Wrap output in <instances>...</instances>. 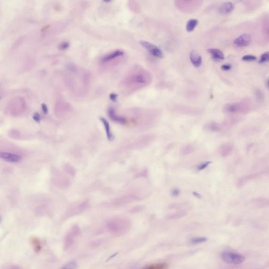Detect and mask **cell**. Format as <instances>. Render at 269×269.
Wrapping results in <instances>:
<instances>
[{
  "label": "cell",
  "instance_id": "4",
  "mask_svg": "<svg viewBox=\"0 0 269 269\" xmlns=\"http://www.w3.org/2000/svg\"><path fill=\"white\" fill-rule=\"evenodd\" d=\"M80 233L81 230L78 225L75 224L71 227L64 237L63 246L64 250H68L73 246L76 240L80 237Z\"/></svg>",
  "mask_w": 269,
  "mask_h": 269
},
{
  "label": "cell",
  "instance_id": "8",
  "mask_svg": "<svg viewBox=\"0 0 269 269\" xmlns=\"http://www.w3.org/2000/svg\"><path fill=\"white\" fill-rule=\"evenodd\" d=\"M71 111V106L68 103L60 99L56 101L54 106V113L56 116L64 117Z\"/></svg>",
  "mask_w": 269,
  "mask_h": 269
},
{
  "label": "cell",
  "instance_id": "24",
  "mask_svg": "<svg viewBox=\"0 0 269 269\" xmlns=\"http://www.w3.org/2000/svg\"><path fill=\"white\" fill-rule=\"evenodd\" d=\"M77 263L74 261H71L63 265L59 269H76Z\"/></svg>",
  "mask_w": 269,
  "mask_h": 269
},
{
  "label": "cell",
  "instance_id": "21",
  "mask_svg": "<svg viewBox=\"0 0 269 269\" xmlns=\"http://www.w3.org/2000/svg\"><path fill=\"white\" fill-rule=\"evenodd\" d=\"M195 150V147L193 145L189 144L184 146L181 149L180 153L183 155L187 156L193 153Z\"/></svg>",
  "mask_w": 269,
  "mask_h": 269
},
{
  "label": "cell",
  "instance_id": "23",
  "mask_svg": "<svg viewBox=\"0 0 269 269\" xmlns=\"http://www.w3.org/2000/svg\"><path fill=\"white\" fill-rule=\"evenodd\" d=\"M198 21L197 19H190L189 21H188L186 26V29L187 31L190 32L193 31L195 29L197 25H198Z\"/></svg>",
  "mask_w": 269,
  "mask_h": 269
},
{
  "label": "cell",
  "instance_id": "12",
  "mask_svg": "<svg viewBox=\"0 0 269 269\" xmlns=\"http://www.w3.org/2000/svg\"><path fill=\"white\" fill-rule=\"evenodd\" d=\"M0 157L5 162L13 163L19 162L21 159V157L19 155L8 152H1Z\"/></svg>",
  "mask_w": 269,
  "mask_h": 269
},
{
  "label": "cell",
  "instance_id": "35",
  "mask_svg": "<svg viewBox=\"0 0 269 269\" xmlns=\"http://www.w3.org/2000/svg\"><path fill=\"white\" fill-rule=\"evenodd\" d=\"M211 163V162H204V163L198 166V170H199V171L204 170V169H206Z\"/></svg>",
  "mask_w": 269,
  "mask_h": 269
},
{
  "label": "cell",
  "instance_id": "17",
  "mask_svg": "<svg viewBox=\"0 0 269 269\" xmlns=\"http://www.w3.org/2000/svg\"><path fill=\"white\" fill-rule=\"evenodd\" d=\"M234 4L230 2H225L222 4L219 8V12L222 15L228 14L234 9Z\"/></svg>",
  "mask_w": 269,
  "mask_h": 269
},
{
  "label": "cell",
  "instance_id": "13",
  "mask_svg": "<svg viewBox=\"0 0 269 269\" xmlns=\"http://www.w3.org/2000/svg\"><path fill=\"white\" fill-rule=\"evenodd\" d=\"M108 114L110 118L114 122H117L118 123L122 125H125L128 122L125 118L118 115L116 113L115 109L113 108H110L108 109Z\"/></svg>",
  "mask_w": 269,
  "mask_h": 269
},
{
  "label": "cell",
  "instance_id": "29",
  "mask_svg": "<svg viewBox=\"0 0 269 269\" xmlns=\"http://www.w3.org/2000/svg\"><path fill=\"white\" fill-rule=\"evenodd\" d=\"M207 128L208 130L211 131H218L220 129V127L219 126L218 124H216L215 122H212L208 124Z\"/></svg>",
  "mask_w": 269,
  "mask_h": 269
},
{
  "label": "cell",
  "instance_id": "41",
  "mask_svg": "<svg viewBox=\"0 0 269 269\" xmlns=\"http://www.w3.org/2000/svg\"><path fill=\"white\" fill-rule=\"evenodd\" d=\"M179 193H180V191L178 189H174V190L172 192V195L174 197L178 196L179 195Z\"/></svg>",
  "mask_w": 269,
  "mask_h": 269
},
{
  "label": "cell",
  "instance_id": "27",
  "mask_svg": "<svg viewBox=\"0 0 269 269\" xmlns=\"http://www.w3.org/2000/svg\"><path fill=\"white\" fill-rule=\"evenodd\" d=\"M207 240V239L204 237H193L189 240V243L192 244L202 243L205 242Z\"/></svg>",
  "mask_w": 269,
  "mask_h": 269
},
{
  "label": "cell",
  "instance_id": "28",
  "mask_svg": "<svg viewBox=\"0 0 269 269\" xmlns=\"http://www.w3.org/2000/svg\"><path fill=\"white\" fill-rule=\"evenodd\" d=\"M9 136L11 138L14 139H20L21 138L20 133L17 130L12 129L9 131Z\"/></svg>",
  "mask_w": 269,
  "mask_h": 269
},
{
  "label": "cell",
  "instance_id": "22",
  "mask_svg": "<svg viewBox=\"0 0 269 269\" xmlns=\"http://www.w3.org/2000/svg\"><path fill=\"white\" fill-rule=\"evenodd\" d=\"M168 268V264L162 262L148 265L144 267L143 269H167Z\"/></svg>",
  "mask_w": 269,
  "mask_h": 269
},
{
  "label": "cell",
  "instance_id": "1",
  "mask_svg": "<svg viewBox=\"0 0 269 269\" xmlns=\"http://www.w3.org/2000/svg\"><path fill=\"white\" fill-rule=\"evenodd\" d=\"M70 74L66 76V85L69 91L78 96H83L88 92L90 75L87 71H80L77 67L70 65L67 67Z\"/></svg>",
  "mask_w": 269,
  "mask_h": 269
},
{
  "label": "cell",
  "instance_id": "34",
  "mask_svg": "<svg viewBox=\"0 0 269 269\" xmlns=\"http://www.w3.org/2000/svg\"><path fill=\"white\" fill-rule=\"evenodd\" d=\"M65 171L68 172L69 174H74L75 173V170L74 169L73 167L71 166H69L68 165H66L65 167Z\"/></svg>",
  "mask_w": 269,
  "mask_h": 269
},
{
  "label": "cell",
  "instance_id": "32",
  "mask_svg": "<svg viewBox=\"0 0 269 269\" xmlns=\"http://www.w3.org/2000/svg\"><path fill=\"white\" fill-rule=\"evenodd\" d=\"M242 60L244 61H253L256 59V57L252 55H246L242 57Z\"/></svg>",
  "mask_w": 269,
  "mask_h": 269
},
{
  "label": "cell",
  "instance_id": "9",
  "mask_svg": "<svg viewBox=\"0 0 269 269\" xmlns=\"http://www.w3.org/2000/svg\"><path fill=\"white\" fill-rule=\"evenodd\" d=\"M139 43L146 50H147L152 55L159 59L164 58V53L162 52V51L158 46L144 40H141Z\"/></svg>",
  "mask_w": 269,
  "mask_h": 269
},
{
  "label": "cell",
  "instance_id": "25",
  "mask_svg": "<svg viewBox=\"0 0 269 269\" xmlns=\"http://www.w3.org/2000/svg\"><path fill=\"white\" fill-rule=\"evenodd\" d=\"M232 150L231 146L228 144L223 145L220 148V153L222 156H225L228 155Z\"/></svg>",
  "mask_w": 269,
  "mask_h": 269
},
{
  "label": "cell",
  "instance_id": "42",
  "mask_svg": "<svg viewBox=\"0 0 269 269\" xmlns=\"http://www.w3.org/2000/svg\"><path fill=\"white\" fill-rule=\"evenodd\" d=\"M147 170H144L143 171H141V172L140 173V174H137L138 177H145L146 175H147Z\"/></svg>",
  "mask_w": 269,
  "mask_h": 269
},
{
  "label": "cell",
  "instance_id": "7",
  "mask_svg": "<svg viewBox=\"0 0 269 269\" xmlns=\"http://www.w3.org/2000/svg\"><path fill=\"white\" fill-rule=\"evenodd\" d=\"M221 258L224 262L230 264H240L245 260V258L241 254L232 252H223Z\"/></svg>",
  "mask_w": 269,
  "mask_h": 269
},
{
  "label": "cell",
  "instance_id": "36",
  "mask_svg": "<svg viewBox=\"0 0 269 269\" xmlns=\"http://www.w3.org/2000/svg\"><path fill=\"white\" fill-rule=\"evenodd\" d=\"M33 119L36 122H40L41 121V116L39 113H35L33 114Z\"/></svg>",
  "mask_w": 269,
  "mask_h": 269
},
{
  "label": "cell",
  "instance_id": "2",
  "mask_svg": "<svg viewBox=\"0 0 269 269\" xmlns=\"http://www.w3.org/2000/svg\"><path fill=\"white\" fill-rule=\"evenodd\" d=\"M27 109V104L25 99L23 97L15 96L8 101L5 111L8 115L17 117L23 115Z\"/></svg>",
  "mask_w": 269,
  "mask_h": 269
},
{
  "label": "cell",
  "instance_id": "15",
  "mask_svg": "<svg viewBox=\"0 0 269 269\" xmlns=\"http://www.w3.org/2000/svg\"><path fill=\"white\" fill-rule=\"evenodd\" d=\"M88 207H89V203L88 202H83L82 204H80V205L77 206L76 208H74L73 210L68 213L67 216H71L76 214H80V213L86 211Z\"/></svg>",
  "mask_w": 269,
  "mask_h": 269
},
{
  "label": "cell",
  "instance_id": "14",
  "mask_svg": "<svg viewBox=\"0 0 269 269\" xmlns=\"http://www.w3.org/2000/svg\"><path fill=\"white\" fill-rule=\"evenodd\" d=\"M190 59L192 65L196 68H199L201 66L202 59L201 55L197 52L193 50L190 52Z\"/></svg>",
  "mask_w": 269,
  "mask_h": 269
},
{
  "label": "cell",
  "instance_id": "38",
  "mask_svg": "<svg viewBox=\"0 0 269 269\" xmlns=\"http://www.w3.org/2000/svg\"><path fill=\"white\" fill-rule=\"evenodd\" d=\"M109 98L111 101H116L117 99L118 95L116 94L115 93H111L109 95Z\"/></svg>",
  "mask_w": 269,
  "mask_h": 269
},
{
  "label": "cell",
  "instance_id": "18",
  "mask_svg": "<svg viewBox=\"0 0 269 269\" xmlns=\"http://www.w3.org/2000/svg\"><path fill=\"white\" fill-rule=\"evenodd\" d=\"M100 120L101 122L103 123V125L104 126L105 128V131L107 136V138L108 140L109 141H113L114 139V136H113V133L111 132V129L110 127L109 122L107 121V120L104 117L100 118Z\"/></svg>",
  "mask_w": 269,
  "mask_h": 269
},
{
  "label": "cell",
  "instance_id": "33",
  "mask_svg": "<svg viewBox=\"0 0 269 269\" xmlns=\"http://www.w3.org/2000/svg\"><path fill=\"white\" fill-rule=\"evenodd\" d=\"M69 46V44L68 42H63L59 44V48L61 50H66L68 48Z\"/></svg>",
  "mask_w": 269,
  "mask_h": 269
},
{
  "label": "cell",
  "instance_id": "6",
  "mask_svg": "<svg viewBox=\"0 0 269 269\" xmlns=\"http://www.w3.org/2000/svg\"><path fill=\"white\" fill-rule=\"evenodd\" d=\"M144 198V195L141 193L133 192L122 195L113 201V204L116 207L124 206L133 202L138 201Z\"/></svg>",
  "mask_w": 269,
  "mask_h": 269
},
{
  "label": "cell",
  "instance_id": "3",
  "mask_svg": "<svg viewBox=\"0 0 269 269\" xmlns=\"http://www.w3.org/2000/svg\"><path fill=\"white\" fill-rule=\"evenodd\" d=\"M106 226L107 230L111 234L121 235L128 230L130 223L127 219L116 217L108 221Z\"/></svg>",
  "mask_w": 269,
  "mask_h": 269
},
{
  "label": "cell",
  "instance_id": "11",
  "mask_svg": "<svg viewBox=\"0 0 269 269\" xmlns=\"http://www.w3.org/2000/svg\"><path fill=\"white\" fill-rule=\"evenodd\" d=\"M251 41V37L249 34L244 33L235 38L234 41V44L238 47H243L250 44Z\"/></svg>",
  "mask_w": 269,
  "mask_h": 269
},
{
  "label": "cell",
  "instance_id": "44",
  "mask_svg": "<svg viewBox=\"0 0 269 269\" xmlns=\"http://www.w3.org/2000/svg\"><path fill=\"white\" fill-rule=\"evenodd\" d=\"M267 86H268V87L269 88V79L267 81Z\"/></svg>",
  "mask_w": 269,
  "mask_h": 269
},
{
  "label": "cell",
  "instance_id": "37",
  "mask_svg": "<svg viewBox=\"0 0 269 269\" xmlns=\"http://www.w3.org/2000/svg\"><path fill=\"white\" fill-rule=\"evenodd\" d=\"M4 269H23L20 266L18 265H9L8 266L5 267Z\"/></svg>",
  "mask_w": 269,
  "mask_h": 269
},
{
  "label": "cell",
  "instance_id": "40",
  "mask_svg": "<svg viewBox=\"0 0 269 269\" xmlns=\"http://www.w3.org/2000/svg\"><path fill=\"white\" fill-rule=\"evenodd\" d=\"M41 107H42V111L45 114H47V113H48V108H47V105L46 104H42V105H41Z\"/></svg>",
  "mask_w": 269,
  "mask_h": 269
},
{
  "label": "cell",
  "instance_id": "16",
  "mask_svg": "<svg viewBox=\"0 0 269 269\" xmlns=\"http://www.w3.org/2000/svg\"><path fill=\"white\" fill-rule=\"evenodd\" d=\"M208 52L211 55L212 59L216 61H220L223 60L225 56L221 50L217 48H209L208 49Z\"/></svg>",
  "mask_w": 269,
  "mask_h": 269
},
{
  "label": "cell",
  "instance_id": "19",
  "mask_svg": "<svg viewBox=\"0 0 269 269\" xmlns=\"http://www.w3.org/2000/svg\"><path fill=\"white\" fill-rule=\"evenodd\" d=\"M241 108V106L238 103H232L226 105L225 110L229 113H237Z\"/></svg>",
  "mask_w": 269,
  "mask_h": 269
},
{
  "label": "cell",
  "instance_id": "43",
  "mask_svg": "<svg viewBox=\"0 0 269 269\" xmlns=\"http://www.w3.org/2000/svg\"><path fill=\"white\" fill-rule=\"evenodd\" d=\"M192 193H193V195H195L196 197L198 198H201V195L198 193V192H197L195 191V192H193Z\"/></svg>",
  "mask_w": 269,
  "mask_h": 269
},
{
  "label": "cell",
  "instance_id": "30",
  "mask_svg": "<svg viewBox=\"0 0 269 269\" xmlns=\"http://www.w3.org/2000/svg\"><path fill=\"white\" fill-rule=\"evenodd\" d=\"M258 62L261 64L269 62V52H267L262 54Z\"/></svg>",
  "mask_w": 269,
  "mask_h": 269
},
{
  "label": "cell",
  "instance_id": "31",
  "mask_svg": "<svg viewBox=\"0 0 269 269\" xmlns=\"http://www.w3.org/2000/svg\"><path fill=\"white\" fill-rule=\"evenodd\" d=\"M145 209V206L143 205H139V206H135L134 208H132L130 210V212L132 213H138V212L142 211Z\"/></svg>",
  "mask_w": 269,
  "mask_h": 269
},
{
  "label": "cell",
  "instance_id": "10",
  "mask_svg": "<svg viewBox=\"0 0 269 269\" xmlns=\"http://www.w3.org/2000/svg\"><path fill=\"white\" fill-rule=\"evenodd\" d=\"M124 55V52L123 50H117L104 55L101 58L100 61L101 64H105Z\"/></svg>",
  "mask_w": 269,
  "mask_h": 269
},
{
  "label": "cell",
  "instance_id": "26",
  "mask_svg": "<svg viewBox=\"0 0 269 269\" xmlns=\"http://www.w3.org/2000/svg\"><path fill=\"white\" fill-rule=\"evenodd\" d=\"M187 216V213L185 211H179L177 212L174 213L170 214L168 218L170 219H180L184 217V216Z\"/></svg>",
  "mask_w": 269,
  "mask_h": 269
},
{
  "label": "cell",
  "instance_id": "20",
  "mask_svg": "<svg viewBox=\"0 0 269 269\" xmlns=\"http://www.w3.org/2000/svg\"><path fill=\"white\" fill-rule=\"evenodd\" d=\"M31 243L36 252H40L42 249V246L40 240L38 237H32L31 239Z\"/></svg>",
  "mask_w": 269,
  "mask_h": 269
},
{
  "label": "cell",
  "instance_id": "39",
  "mask_svg": "<svg viewBox=\"0 0 269 269\" xmlns=\"http://www.w3.org/2000/svg\"><path fill=\"white\" fill-rule=\"evenodd\" d=\"M231 68V66L230 64H224V65L221 66V69L225 71H228Z\"/></svg>",
  "mask_w": 269,
  "mask_h": 269
},
{
  "label": "cell",
  "instance_id": "5",
  "mask_svg": "<svg viewBox=\"0 0 269 269\" xmlns=\"http://www.w3.org/2000/svg\"><path fill=\"white\" fill-rule=\"evenodd\" d=\"M155 139V135L152 134H145L139 137L135 141H132L128 146V148L130 150H139L145 148L153 143Z\"/></svg>",
  "mask_w": 269,
  "mask_h": 269
}]
</instances>
